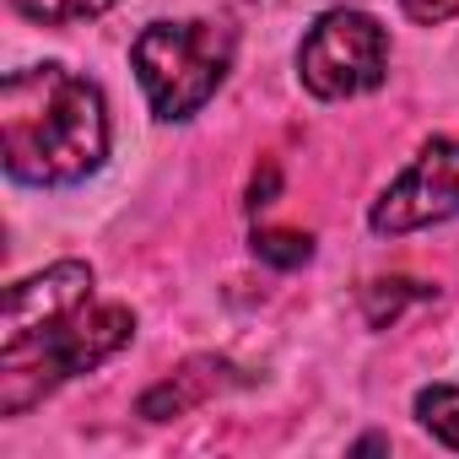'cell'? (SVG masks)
I'll list each match as a JSON object with an SVG mask.
<instances>
[{"label": "cell", "mask_w": 459, "mask_h": 459, "mask_svg": "<svg viewBox=\"0 0 459 459\" xmlns=\"http://www.w3.org/2000/svg\"><path fill=\"white\" fill-rule=\"evenodd\" d=\"M135 335L125 303H92V265L60 260L6 292L0 319V416H22L65 378L108 362Z\"/></svg>", "instance_id": "cell-1"}, {"label": "cell", "mask_w": 459, "mask_h": 459, "mask_svg": "<svg viewBox=\"0 0 459 459\" xmlns=\"http://www.w3.org/2000/svg\"><path fill=\"white\" fill-rule=\"evenodd\" d=\"M0 146L17 184H76L108 157L103 92L65 65H28L0 87Z\"/></svg>", "instance_id": "cell-2"}, {"label": "cell", "mask_w": 459, "mask_h": 459, "mask_svg": "<svg viewBox=\"0 0 459 459\" xmlns=\"http://www.w3.org/2000/svg\"><path fill=\"white\" fill-rule=\"evenodd\" d=\"M130 65L152 98L157 119H189L221 87L233 65V28L227 22H152L130 44Z\"/></svg>", "instance_id": "cell-3"}, {"label": "cell", "mask_w": 459, "mask_h": 459, "mask_svg": "<svg viewBox=\"0 0 459 459\" xmlns=\"http://www.w3.org/2000/svg\"><path fill=\"white\" fill-rule=\"evenodd\" d=\"M389 71V33L368 17V12H351V6H335L325 12L303 49H298V76L314 98H357V92H373Z\"/></svg>", "instance_id": "cell-4"}, {"label": "cell", "mask_w": 459, "mask_h": 459, "mask_svg": "<svg viewBox=\"0 0 459 459\" xmlns=\"http://www.w3.org/2000/svg\"><path fill=\"white\" fill-rule=\"evenodd\" d=\"M454 216H459V141H427L411 157V168L373 200L368 221L384 238H405Z\"/></svg>", "instance_id": "cell-5"}, {"label": "cell", "mask_w": 459, "mask_h": 459, "mask_svg": "<svg viewBox=\"0 0 459 459\" xmlns=\"http://www.w3.org/2000/svg\"><path fill=\"white\" fill-rule=\"evenodd\" d=\"M227 384H238L227 362H216V357H195V362H184L173 378H162L157 389L141 394V416H152V421L184 416V411H195L200 400H211V394L227 389Z\"/></svg>", "instance_id": "cell-6"}, {"label": "cell", "mask_w": 459, "mask_h": 459, "mask_svg": "<svg viewBox=\"0 0 459 459\" xmlns=\"http://www.w3.org/2000/svg\"><path fill=\"white\" fill-rule=\"evenodd\" d=\"M432 298V287H421V281H368L362 287V314H368V325L373 330H384V325H394L411 303H427Z\"/></svg>", "instance_id": "cell-7"}, {"label": "cell", "mask_w": 459, "mask_h": 459, "mask_svg": "<svg viewBox=\"0 0 459 459\" xmlns=\"http://www.w3.org/2000/svg\"><path fill=\"white\" fill-rule=\"evenodd\" d=\"M12 12L39 28H71V22H92L114 12V0H12Z\"/></svg>", "instance_id": "cell-8"}, {"label": "cell", "mask_w": 459, "mask_h": 459, "mask_svg": "<svg viewBox=\"0 0 459 459\" xmlns=\"http://www.w3.org/2000/svg\"><path fill=\"white\" fill-rule=\"evenodd\" d=\"M416 416L432 437H443L448 448H459V389L454 384H432L416 394Z\"/></svg>", "instance_id": "cell-9"}, {"label": "cell", "mask_w": 459, "mask_h": 459, "mask_svg": "<svg viewBox=\"0 0 459 459\" xmlns=\"http://www.w3.org/2000/svg\"><path fill=\"white\" fill-rule=\"evenodd\" d=\"M255 255H260L265 265L292 271V265H308L314 238H308V233H292V227H271V233H255Z\"/></svg>", "instance_id": "cell-10"}, {"label": "cell", "mask_w": 459, "mask_h": 459, "mask_svg": "<svg viewBox=\"0 0 459 459\" xmlns=\"http://www.w3.org/2000/svg\"><path fill=\"white\" fill-rule=\"evenodd\" d=\"M400 12L421 28H443V22L459 17V0H400Z\"/></svg>", "instance_id": "cell-11"}, {"label": "cell", "mask_w": 459, "mask_h": 459, "mask_svg": "<svg viewBox=\"0 0 459 459\" xmlns=\"http://www.w3.org/2000/svg\"><path fill=\"white\" fill-rule=\"evenodd\" d=\"M271 195H276V168H265V173H255V184H249V205L260 211V205H271Z\"/></svg>", "instance_id": "cell-12"}]
</instances>
